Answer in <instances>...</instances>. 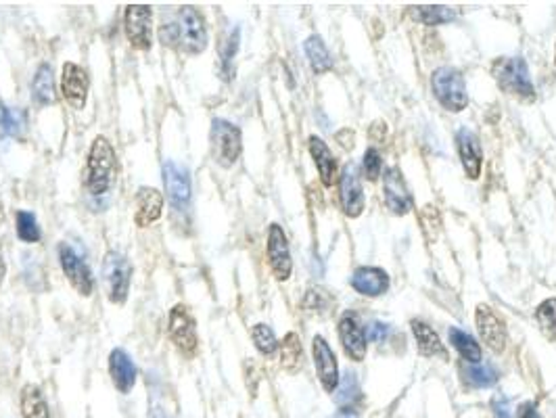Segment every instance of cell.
Instances as JSON below:
<instances>
[{
    "label": "cell",
    "mask_w": 556,
    "mask_h": 418,
    "mask_svg": "<svg viewBox=\"0 0 556 418\" xmlns=\"http://www.w3.org/2000/svg\"><path fill=\"white\" fill-rule=\"evenodd\" d=\"M117 155L107 136H97L88 149L84 168V187L92 197L107 195L116 182Z\"/></svg>",
    "instance_id": "obj_1"
},
{
    "label": "cell",
    "mask_w": 556,
    "mask_h": 418,
    "mask_svg": "<svg viewBox=\"0 0 556 418\" xmlns=\"http://www.w3.org/2000/svg\"><path fill=\"white\" fill-rule=\"evenodd\" d=\"M492 71L502 90L523 101H533V82L527 63L521 57H502L492 65Z\"/></svg>",
    "instance_id": "obj_2"
},
{
    "label": "cell",
    "mask_w": 556,
    "mask_h": 418,
    "mask_svg": "<svg viewBox=\"0 0 556 418\" xmlns=\"http://www.w3.org/2000/svg\"><path fill=\"white\" fill-rule=\"evenodd\" d=\"M209 143H211V155H214V162L220 165V168H233L238 162L243 151V136L238 125H235L228 119L216 117L211 122V132H209Z\"/></svg>",
    "instance_id": "obj_3"
},
{
    "label": "cell",
    "mask_w": 556,
    "mask_h": 418,
    "mask_svg": "<svg viewBox=\"0 0 556 418\" xmlns=\"http://www.w3.org/2000/svg\"><path fill=\"white\" fill-rule=\"evenodd\" d=\"M178 42L176 46L184 55H201L208 49V25L195 6H181L176 19Z\"/></svg>",
    "instance_id": "obj_4"
},
{
    "label": "cell",
    "mask_w": 556,
    "mask_h": 418,
    "mask_svg": "<svg viewBox=\"0 0 556 418\" xmlns=\"http://www.w3.org/2000/svg\"><path fill=\"white\" fill-rule=\"evenodd\" d=\"M103 283L111 303H125L132 283V264L128 262V257L116 249L107 251L103 260Z\"/></svg>",
    "instance_id": "obj_5"
},
{
    "label": "cell",
    "mask_w": 556,
    "mask_h": 418,
    "mask_svg": "<svg viewBox=\"0 0 556 418\" xmlns=\"http://www.w3.org/2000/svg\"><path fill=\"white\" fill-rule=\"evenodd\" d=\"M431 86L435 92V98L440 101L448 111H462L468 105L465 78L459 70L454 68H440L433 71Z\"/></svg>",
    "instance_id": "obj_6"
},
{
    "label": "cell",
    "mask_w": 556,
    "mask_h": 418,
    "mask_svg": "<svg viewBox=\"0 0 556 418\" xmlns=\"http://www.w3.org/2000/svg\"><path fill=\"white\" fill-rule=\"evenodd\" d=\"M168 337L182 356L193 358L199 349L195 316L184 303H176L168 316Z\"/></svg>",
    "instance_id": "obj_7"
},
{
    "label": "cell",
    "mask_w": 556,
    "mask_h": 418,
    "mask_svg": "<svg viewBox=\"0 0 556 418\" xmlns=\"http://www.w3.org/2000/svg\"><path fill=\"white\" fill-rule=\"evenodd\" d=\"M165 197L176 214H187L190 209V199H193V189H190V176L184 165L176 162H165L162 168Z\"/></svg>",
    "instance_id": "obj_8"
},
{
    "label": "cell",
    "mask_w": 556,
    "mask_h": 418,
    "mask_svg": "<svg viewBox=\"0 0 556 418\" xmlns=\"http://www.w3.org/2000/svg\"><path fill=\"white\" fill-rule=\"evenodd\" d=\"M57 254L63 274L70 281L71 287H74L82 297H90L92 291H95V276H92L88 262H86L70 243H59Z\"/></svg>",
    "instance_id": "obj_9"
},
{
    "label": "cell",
    "mask_w": 556,
    "mask_h": 418,
    "mask_svg": "<svg viewBox=\"0 0 556 418\" xmlns=\"http://www.w3.org/2000/svg\"><path fill=\"white\" fill-rule=\"evenodd\" d=\"M151 25H153V11L149 5H128L124 13V32L128 42L138 51L151 49Z\"/></svg>",
    "instance_id": "obj_10"
},
{
    "label": "cell",
    "mask_w": 556,
    "mask_h": 418,
    "mask_svg": "<svg viewBox=\"0 0 556 418\" xmlns=\"http://www.w3.org/2000/svg\"><path fill=\"white\" fill-rule=\"evenodd\" d=\"M266 254L270 270L276 281H289L291 272H293V260H291V249L284 230L278 224H270L268 228V243H266Z\"/></svg>",
    "instance_id": "obj_11"
},
{
    "label": "cell",
    "mask_w": 556,
    "mask_h": 418,
    "mask_svg": "<svg viewBox=\"0 0 556 418\" xmlns=\"http://www.w3.org/2000/svg\"><path fill=\"white\" fill-rule=\"evenodd\" d=\"M88 90H90V79L86 70L79 65L68 61L63 65L61 71V95L65 103L74 109H84L86 101H88Z\"/></svg>",
    "instance_id": "obj_12"
},
{
    "label": "cell",
    "mask_w": 556,
    "mask_h": 418,
    "mask_svg": "<svg viewBox=\"0 0 556 418\" xmlns=\"http://www.w3.org/2000/svg\"><path fill=\"white\" fill-rule=\"evenodd\" d=\"M475 322H477V329H479V335H481L483 343H487L489 349H494L496 354L505 351L506 339H508L506 324L502 322V318L496 314V311L489 308V305L481 303L479 308H477Z\"/></svg>",
    "instance_id": "obj_13"
},
{
    "label": "cell",
    "mask_w": 556,
    "mask_h": 418,
    "mask_svg": "<svg viewBox=\"0 0 556 418\" xmlns=\"http://www.w3.org/2000/svg\"><path fill=\"white\" fill-rule=\"evenodd\" d=\"M312 354H314L318 379H320L322 387L327 389L329 394H333L337 385H339V367H337L333 349H330V345L327 343L324 337H320V335L314 337Z\"/></svg>",
    "instance_id": "obj_14"
},
{
    "label": "cell",
    "mask_w": 556,
    "mask_h": 418,
    "mask_svg": "<svg viewBox=\"0 0 556 418\" xmlns=\"http://www.w3.org/2000/svg\"><path fill=\"white\" fill-rule=\"evenodd\" d=\"M165 197L153 187H141L134 199V224L138 228H147L155 224L163 214Z\"/></svg>",
    "instance_id": "obj_15"
},
{
    "label": "cell",
    "mask_w": 556,
    "mask_h": 418,
    "mask_svg": "<svg viewBox=\"0 0 556 418\" xmlns=\"http://www.w3.org/2000/svg\"><path fill=\"white\" fill-rule=\"evenodd\" d=\"M339 195H341V208L346 211V216L357 218L364 209V192L362 182L357 168L354 163H348L341 172V182H339Z\"/></svg>",
    "instance_id": "obj_16"
},
{
    "label": "cell",
    "mask_w": 556,
    "mask_h": 418,
    "mask_svg": "<svg viewBox=\"0 0 556 418\" xmlns=\"http://www.w3.org/2000/svg\"><path fill=\"white\" fill-rule=\"evenodd\" d=\"M109 376H111V383H114V387L119 391V394L128 395L130 391L134 389L138 370L134 367V362H132V358L125 354L122 348L111 349V354H109Z\"/></svg>",
    "instance_id": "obj_17"
},
{
    "label": "cell",
    "mask_w": 556,
    "mask_h": 418,
    "mask_svg": "<svg viewBox=\"0 0 556 418\" xmlns=\"http://www.w3.org/2000/svg\"><path fill=\"white\" fill-rule=\"evenodd\" d=\"M383 184H385L387 208L397 216L408 214V211L412 209V197H410L408 184L403 181L402 172L397 168H389L385 172V181H383Z\"/></svg>",
    "instance_id": "obj_18"
},
{
    "label": "cell",
    "mask_w": 556,
    "mask_h": 418,
    "mask_svg": "<svg viewBox=\"0 0 556 418\" xmlns=\"http://www.w3.org/2000/svg\"><path fill=\"white\" fill-rule=\"evenodd\" d=\"M339 339L343 343V349L346 354L352 358V360L360 362L366 356V337H364V330L360 329V322L352 314V311H346L339 320Z\"/></svg>",
    "instance_id": "obj_19"
},
{
    "label": "cell",
    "mask_w": 556,
    "mask_h": 418,
    "mask_svg": "<svg viewBox=\"0 0 556 418\" xmlns=\"http://www.w3.org/2000/svg\"><path fill=\"white\" fill-rule=\"evenodd\" d=\"M352 287L357 291V293H362L366 297H379L389 289V276H387V272L381 268L362 266L354 272Z\"/></svg>",
    "instance_id": "obj_20"
},
{
    "label": "cell",
    "mask_w": 556,
    "mask_h": 418,
    "mask_svg": "<svg viewBox=\"0 0 556 418\" xmlns=\"http://www.w3.org/2000/svg\"><path fill=\"white\" fill-rule=\"evenodd\" d=\"M308 149L318 168V174H320L322 184L324 187H333L337 181V159L333 157V153H330L329 144L324 143L322 138L310 136Z\"/></svg>",
    "instance_id": "obj_21"
},
{
    "label": "cell",
    "mask_w": 556,
    "mask_h": 418,
    "mask_svg": "<svg viewBox=\"0 0 556 418\" xmlns=\"http://www.w3.org/2000/svg\"><path fill=\"white\" fill-rule=\"evenodd\" d=\"M32 98L38 107H49L57 103V88L55 78H52V68L49 63H40L34 79H32Z\"/></svg>",
    "instance_id": "obj_22"
},
{
    "label": "cell",
    "mask_w": 556,
    "mask_h": 418,
    "mask_svg": "<svg viewBox=\"0 0 556 418\" xmlns=\"http://www.w3.org/2000/svg\"><path fill=\"white\" fill-rule=\"evenodd\" d=\"M456 143H459V153H460L462 165H465L467 176L471 178V181H477V178H479V172H481L479 141H477V136L473 135V132L460 130L459 136H456Z\"/></svg>",
    "instance_id": "obj_23"
},
{
    "label": "cell",
    "mask_w": 556,
    "mask_h": 418,
    "mask_svg": "<svg viewBox=\"0 0 556 418\" xmlns=\"http://www.w3.org/2000/svg\"><path fill=\"white\" fill-rule=\"evenodd\" d=\"M19 404H22L23 418H51L49 402H46L42 389L34 383L23 385L22 395H19Z\"/></svg>",
    "instance_id": "obj_24"
},
{
    "label": "cell",
    "mask_w": 556,
    "mask_h": 418,
    "mask_svg": "<svg viewBox=\"0 0 556 418\" xmlns=\"http://www.w3.org/2000/svg\"><path fill=\"white\" fill-rule=\"evenodd\" d=\"M412 330H414L416 341H419V349H421L422 356H427V358L441 356L443 360H446L448 354H446V349H443V345L440 341V335H437L427 322L412 320Z\"/></svg>",
    "instance_id": "obj_25"
},
{
    "label": "cell",
    "mask_w": 556,
    "mask_h": 418,
    "mask_svg": "<svg viewBox=\"0 0 556 418\" xmlns=\"http://www.w3.org/2000/svg\"><path fill=\"white\" fill-rule=\"evenodd\" d=\"M303 51H306L308 61L316 74H324V71L333 68V59H330V52L320 36H310L303 44Z\"/></svg>",
    "instance_id": "obj_26"
},
{
    "label": "cell",
    "mask_w": 556,
    "mask_h": 418,
    "mask_svg": "<svg viewBox=\"0 0 556 418\" xmlns=\"http://www.w3.org/2000/svg\"><path fill=\"white\" fill-rule=\"evenodd\" d=\"M238 42H241V30L235 28L228 32V36L220 42V76L222 79L233 78V61L238 51Z\"/></svg>",
    "instance_id": "obj_27"
},
{
    "label": "cell",
    "mask_w": 556,
    "mask_h": 418,
    "mask_svg": "<svg viewBox=\"0 0 556 418\" xmlns=\"http://www.w3.org/2000/svg\"><path fill=\"white\" fill-rule=\"evenodd\" d=\"M462 376H465V381L471 385V387L486 389L492 387V385H496V381H498V370H496L492 364H483V367L467 364V367L462 368Z\"/></svg>",
    "instance_id": "obj_28"
},
{
    "label": "cell",
    "mask_w": 556,
    "mask_h": 418,
    "mask_svg": "<svg viewBox=\"0 0 556 418\" xmlns=\"http://www.w3.org/2000/svg\"><path fill=\"white\" fill-rule=\"evenodd\" d=\"M449 343L454 345L456 351L465 358L468 364H479L481 360V348L477 345L471 335L460 329H449Z\"/></svg>",
    "instance_id": "obj_29"
},
{
    "label": "cell",
    "mask_w": 556,
    "mask_h": 418,
    "mask_svg": "<svg viewBox=\"0 0 556 418\" xmlns=\"http://www.w3.org/2000/svg\"><path fill=\"white\" fill-rule=\"evenodd\" d=\"M301 360H303V348H301L300 337H297L295 333H289L281 343L283 368H287L289 373H293V370L301 367Z\"/></svg>",
    "instance_id": "obj_30"
},
{
    "label": "cell",
    "mask_w": 556,
    "mask_h": 418,
    "mask_svg": "<svg viewBox=\"0 0 556 418\" xmlns=\"http://www.w3.org/2000/svg\"><path fill=\"white\" fill-rule=\"evenodd\" d=\"M15 228H17V237L28 245H34L40 241V238H42V230H40L36 216L32 214V211H25V209L15 211Z\"/></svg>",
    "instance_id": "obj_31"
},
{
    "label": "cell",
    "mask_w": 556,
    "mask_h": 418,
    "mask_svg": "<svg viewBox=\"0 0 556 418\" xmlns=\"http://www.w3.org/2000/svg\"><path fill=\"white\" fill-rule=\"evenodd\" d=\"M410 15L427 25H440L456 19V13L448 6H410Z\"/></svg>",
    "instance_id": "obj_32"
},
{
    "label": "cell",
    "mask_w": 556,
    "mask_h": 418,
    "mask_svg": "<svg viewBox=\"0 0 556 418\" xmlns=\"http://www.w3.org/2000/svg\"><path fill=\"white\" fill-rule=\"evenodd\" d=\"M535 320H538L542 333L548 341H556V300H546L535 310Z\"/></svg>",
    "instance_id": "obj_33"
},
{
    "label": "cell",
    "mask_w": 556,
    "mask_h": 418,
    "mask_svg": "<svg viewBox=\"0 0 556 418\" xmlns=\"http://www.w3.org/2000/svg\"><path fill=\"white\" fill-rule=\"evenodd\" d=\"M251 339H254V345L262 356H273L278 348L274 330L264 322L255 324V327L251 329Z\"/></svg>",
    "instance_id": "obj_34"
},
{
    "label": "cell",
    "mask_w": 556,
    "mask_h": 418,
    "mask_svg": "<svg viewBox=\"0 0 556 418\" xmlns=\"http://www.w3.org/2000/svg\"><path fill=\"white\" fill-rule=\"evenodd\" d=\"M337 404L343 408H349L354 406V404L360 400V385H357V379L352 375L348 373L346 376H343L341 381V387H339V394H337Z\"/></svg>",
    "instance_id": "obj_35"
},
{
    "label": "cell",
    "mask_w": 556,
    "mask_h": 418,
    "mask_svg": "<svg viewBox=\"0 0 556 418\" xmlns=\"http://www.w3.org/2000/svg\"><path fill=\"white\" fill-rule=\"evenodd\" d=\"M22 119H19V114L15 111H11L6 105L0 101V130L5 132L6 136H19L22 135Z\"/></svg>",
    "instance_id": "obj_36"
},
{
    "label": "cell",
    "mask_w": 556,
    "mask_h": 418,
    "mask_svg": "<svg viewBox=\"0 0 556 418\" xmlns=\"http://www.w3.org/2000/svg\"><path fill=\"white\" fill-rule=\"evenodd\" d=\"M364 174H366L368 181H376L381 174V157L375 149H368L366 155H364Z\"/></svg>",
    "instance_id": "obj_37"
},
{
    "label": "cell",
    "mask_w": 556,
    "mask_h": 418,
    "mask_svg": "<svg viewBox=\"0 0 556 418\" xmlns=\"http://www.w3.org/2000/svg\"><path fill=\"white\" fill-rule=\"evenodd\" d=\"M389 333H392V329H389V324L381 322V320L370 322V324H368V329H366L368 341H373V343H383V341H385L387 337H389Z\"/></svg>",
    "instance_id": "obj_38"
},
{
    "label": "cell",
    "mask_w": 556,
    "mask_h": 418,
    "mask_svg": "<svg viewBox=\"0 0 556 418\" xmlns=\"http://www.w3.org/2000/svg\"><path fill=\"white\" fill-rule=\"evenodd\" d=\"M494 414L496 418H514L511 404L505 397H498V400H494Z\"/></svg>",
    "instance_id": "obj_39"
},
{
    "label": "cell",
    "mask_w": 556,
    "mask_h": 418,
    "mask_svg": "<svg viewBox=\"0 0 556 418\" xmlns=\"http://www.w3.org/2000/svg\"><path fill=\"white\" fill-rule=\"evenodd\" d=\"M519 418H542L533 402H525L519 406Z\"/></svg>",
    "instance_id": "obj_40"
},
{
    "label": "cell",
    "mask_w": 556,
    "mask_h": 418,
    "mask_svg": "<svg viewBox=\"0 0 556 418\" xmlns=\"http://www.w3.org/2000/svg\"><path fill=\"white\" fill-rule=\"evenodd\" d=\"M5 276H6V264L3 262V257H0V287H3Z\"/></svg>",
    "instance_id": "obj_41"
},
{
    "label": "cell",
    "mask_w": 556,
    "mask_h": 418,
    "mask_svg": "<svg viewBox=\"0 0 556 418\" xmlns=\"http://www.w3.org/2000/svg\"><path fill=\"white\" fill-rule=\"evenodd\" d=\"M337 418H356V416H352V414H348V413H343V414H339Z\"/></svg>",
    "instance_id": "obj_42"
}]
</instances>
